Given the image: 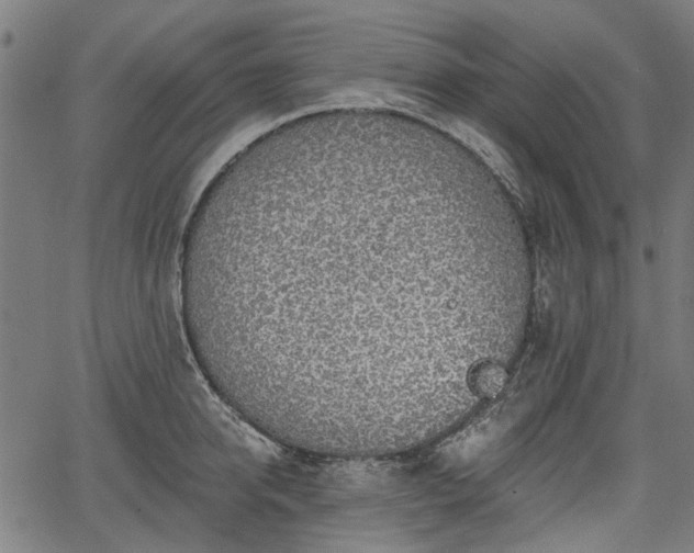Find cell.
Returning a JSON list of instances; mask_svg holds the SVG:
<instances>
[{
    "label": "cell",
    "mask_w": 694,
    "mask_h": 553,
    "mask_svg": "<svg viewBox=\"0 0 694 553\" xmlns=\"http://www.w3.org/2000/svg\"><path fill=\"white\" fill-rule=\"evenodd\" d=\"M414 237V208L393 198L311 203L245 232L243 296L265 331L317 375L393 381L411 370L414 306L434 285Z\"/></svg>",
    "instance_id": "cell-1"
}]
</instances>
